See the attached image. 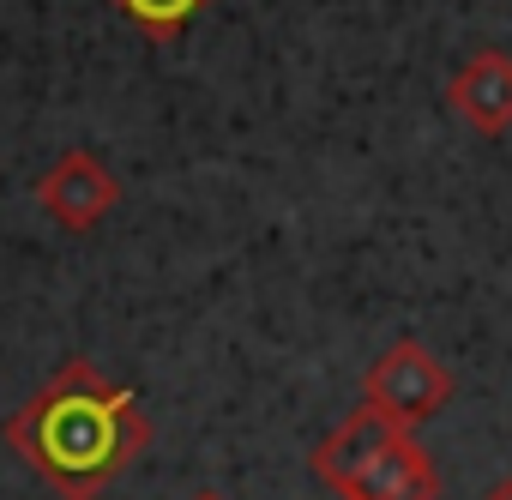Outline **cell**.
Returning a JSON list of instances; mask_svg holds the SVG:
<instances>
[{
    "label": "cell",
    "instance_id": "cell-1",
    "mask_svg": "<svg viewBox=\"0 0 512 500\" xmlns=\"http://www.w3.org/2000/svg\"><path fill=\"white\" fill-rule=\"evenodd\" d=\"M7 446L61 494V500H103V488L151 446V422L139 398L91 356H67L13 416Z\"/></svg>",
    "mask_w": 512,
    "mask_h": 500
},
{
    "label": "cell",
    "instance_id": "cell-2",
    "mask_svg": "<svg viewBox=\"0 0 512 500\" xmlns=\"http://www.w3.org/2000/svg\"><path fill=\"white\" fill-rule=\"evenodd\" d=\"M362 404H374L398 428H416V422H428V416H440L452 404V374L440 368L434 350H422L416 338H398L362 374Z\"/></svg>",
    "mask_w": 512,
    "mask_h": 500
},
{
    "label": "cell",
    "instance_id": "cell-3",
    "mask_svg": "<svg viewBox=\"0 0 512 500\" xmlns=\"http://www.w3.org/2000/svg\"><path fill=\"white\" fill-rule=\"evenodd\" d=\"M37 205H43L67 235H91V229L121 205V175H115L97 151H61V157L37 175Z\"/></svg>",
    "mask_w": 512,
    "mask_h": 500
},
{
    "label": "cell",
    "instance_id": "cell-4",
    "mask_svg": "<svg viewBox=\"0 0 512 500\" xmlns=\"http://www.w3.org/2000/svg\"><path fill=\"white\" fill-rule=\"evenodd\" d=\"M446 109L470 133L500 139L512 127V55L506 49H476L470 61H458V73L446 79Z\"/></svg>",
    "mask_w": 512,
    "mask_h": 500
},
{
    "label": "cell",
    "instance_id": "cell-5",
    "mask_svg": "<svg viewBox=\"0 0 512 500\" xmlns=\"http://www.w3.org/2000/svg\"><path fill=\"white\" fill-rule=\"evenodd\" d=\"M338 494L344 500H434L440 494V476H434V458L422 452V440L410 428H398Z\"/></svg>",
    "mask_w": 512,
    "mask_h": 500
},
{
    "label": "cell",
    "instance_id": "cell-6",
    "mask_svg": "<svg viewBox=\"0 0 512 500\" xmlns=\"http://www.w3.org/2000/svg\"><path fill=\"white\" fill-rule=\"evenodd\" d=\"M392 434H398V422H392V416H380L374 404H356V410H350V416L320 440V446H314V458H308V464H314V476L338 494V488H344V482H350V476H356V470L386 446V440H392Z\"/></svg>",
    "mask_w": 512,
    "mask_h": 500
},
{
    "label": "cell",
    "instance_id": "cell-7",
    "mask_svg": "<svg viewBox=\"0 0 512 500\" xmlns=\"http://www.w3.org/2000/svg\"><path fill=\"white\" fill-rule=\"evenodd\" d=\"M109 7H115L133 31H145L151 43H175V37L211 7V0H109Z\"/></svg>",
    "mask_w": 512,
    "mask_h": 500
},
{
    "label": "cell",
    "instance_id": "cell-8",
    "mask_svg": "<svg viewBox=\"0 0 512 500\" xmlns=\"http://www.w3.org/2000/svg\"><path fill=\"white\" fill-rule=\"evenodd\" d=\"M488 500H512V482H500V488H494V494H488Z\"/></svg>",
    "mask_w": 512,
    "mask_h": 500
},
{
    "label": "cell",
    "instance_id": "cell-9",
    "mask_svg": "<svg viewBox=\"0 0 512 500\" xmlns=\"http://www.w3.org/2000/svg\"><path fill=\"white\" fill-rule=\"evenodd\" d=\"M193 500H217V494H193Z\"/></svg>",
    "mask_w": 512,
    "mask_h": 500
}]
</instances>
